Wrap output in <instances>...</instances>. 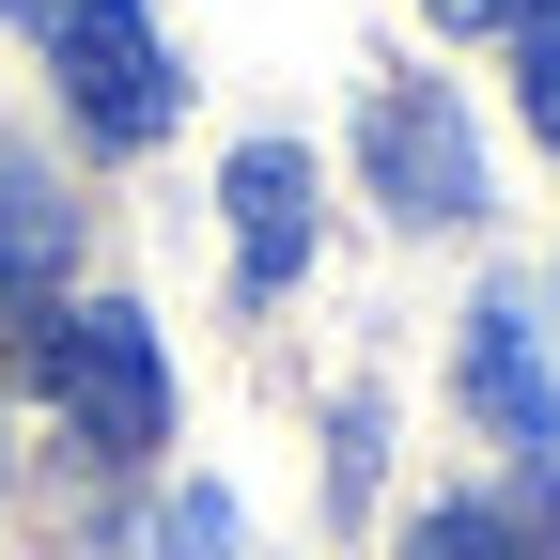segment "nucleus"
<instances>
[{
    "instance_id": "obj_1",
    "label": "nucleus",
    "mask_w": 560,
    "mask_h": 560,
    "mask_svg": "<svg viewBox=\"0 0 560 560\" xmlns=\"http://www.w3.org/2000/svg\"><path fill=\"white\" fill-rule=\"evenodd\" d=\"M47 79H62V109H79L109 156L172 140V109H187V79H172V47H156L140 0H47Z\"/></svg>"
},
{
    "instance_id": "obj_2",
    "label": "nucleus",
    "mask_w": 560,
    "mask_h": 560,
    "mask_svg": "<svg viewBox=\"0 0 560 560\" xmlns=\"http://www.w3.org/2000/svg\"><path fill=\"white\" fill-rule=\"evenodd\" d=\"M32 359H47V405L79 420L94 452L140 467V452L172 436V342L140 327V312H47V327H32Z\"/></svg>"
},
{
    "instance_id": "obj_3",
    "label": "nucleus",
    "mask_w": 560,
    "mask_h": 560,
    "mask_svg": "<svg viewBox=\"0 0 560 560\" xmlns=\"http://www.w3.org/2000/svg\"><path fill=\"white\" fill-rule=\"evenodd\" d=\"M359 140H374V202H389L405 234H452V219H482V156H467V109H452L436 79H420V94L389 79Z\"/></svg>"
},
{
    "instance_id": "obj_4",
    "label": "nucleus",
    "mask_w": 560,
    "mask_h": 560,
    "mask_svg": "<svg viewBox=\"0 0 560 560\" xmlns=\"http://www.w3.org/2000/svg\"><path fill=\"white\" fill-rule=\"evenodd\" d=\"M467 405H482V436L560 467V359H545V312L529 296H482L467 312Z\"/></svg>"
},
{
    "instance_id": "obj_5",
    "label": "nucleus",
    "mask_w": 560,
    "mask_h": 560,
    "mask_svg": "<svg viewBox=\"0 0 560 560\" xmlns=\"http://www.w3.org/2000/svg\"><path fill=\"white\" fill-rule=\"evenodd\" d=\"M296 265H312V156H296V140H249V156H234V296L280 312Z\"/></svg>"
},
{
    "instance_id": "obj_6",
    "label": "nucleus",
    "mask_w": 560,
    "mask_h": 560,
    "mask_svg": "<svg viewBox=\"0 0 560 560\" xmlns=\"http://www.w3.org/2000/svg\"><path fill=\"white\" fill-rule=\"evenodd\" d=\"M62 234H79V219H62V187L16 156V140H0V327H16L47 280H62Z\"/></svg>"
},
{
    "instance_id": "obj_7",
    "label": "nucleus",
    "mask_w": 560,
    "mask_h": 560,
    "mask_svg": "<svg viewBox=\"0 0 560 560\" xmlns=\"http://www.w3.org/2000/svg\"><path fill=\"white\" fill-rule=\"evenodd\" d=\"M405 560H529V529H514V514H482V499H436V514L405 529Z\"/></svg>"
},
{
    "instance_id": "obj_8",
    "label": "nucleus",
    "mask_w": 560,
    "mask_h": 560,
    "mask_svg": "<svg viewBox=\"0 0 560 560\" xmlns=\"http://www.w3.org/2000/svg\"><path fill=\"white\" fill-rule=\"evenodd\" d=\"M514 32H529L514 47V109H529V140H560V0H529Z\"/></svg>"
},
{
    "instance_id": "obj_9",
    "label": "nucleus",
    "mask_w": 560,
    "mask_h": 560,
    "mask_svg": "<svg viewBox=\"0 0 560 560\" xmlns=\"http://www.w3.org/2000/svg\"><path fill=\"white\" fill-rule=\"evenodd\" d=\"M156 560H249L234 545V499H219V482H187V499H172V545Z\"/></svg>"
},
{
    "instance_id": "obj_10",
    "label": "nucleus",
    "mask_w": 560,
    "mask_h": 560,
    "mask_svg": "<svg viewBox=\"0 0 560 560\" xmlns=\"http://www.w3.org/2000/svg\"><path fill=\"white\" fill-rule=\"evenodd\" d=\"M420 16H436V32H514L529 0H420Z\"/></svg>"
}]
</instances>
